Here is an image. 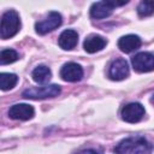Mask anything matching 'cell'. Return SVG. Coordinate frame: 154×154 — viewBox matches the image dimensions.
I'll return each mask as SVG.
<instances>
[{
    "instance_id": "6da1fadb",
    "label": "cell",
    "mask_w": 154,
    "mask_h": 154,
    "mask_svg": "<svg viewBox=\"0 0 154 154\" xmlns=\"http://www.w3.org/2000/svg\"><path fill=\"white\" fill-rule=\"evenodd\" d=\"M152 144L142 136L126 137L122 140L116 147V154H150Z\"/></svg>"
},
{
    "instance_id": "7a4b0ae2",
    "label": "cell",
    "mask_w": 154,
    "mask_h": 154,
    "mask_svg": "<svg viewBox=\"0 0 154 154\" xmlns=\"http://www.w3.org/2000/svg\"><path fill=\"white\" fill-rule=\"evenodd\" d=\"M20 28V19L16 11L10 10L6 11L1 17V26H0V36L6 40L14 36Z\"/></svg>"
},
{
    "instance_id": "3957f363",
    "label": "cell",
    "mask_w": 154,
    "mask_h": 154,
    "mask_svg": "<svg viewBox=\"0 0 154 154\" xmlns=\"http://www.w3.org/2000/svg\"><path fill=\"white\" fill-rule=\"evenodd\" d=\"M61 91L60 85L58 84H48V85H42V87H32L28 88L23 91V97L25 99H31V100H43L48 97H54L58 96Z\"/></svg>"
},
{
    "instance_id": "277c9868",
    "label": "cell",
    "mask_w": 154,
    "mask_h": 154,
    "mask_svg": "<svg viewBox=\"0 0 154 154\" xmlns=\"http://www.w3.org/2000/svg\"><path fill=\"white\" fill-rule=\"evenodd\" d=\"M126 2L128 1H122V2H117V1H97V2H94L90 6V16L93 18H95V19L106 18V17L112 14L114 7L125 5Z\"/></svg>"
},
{
    "instance_id": "5b68a950",
    "label": "cell",
    "mask_w": 154,
    "mask_h": 154,
    "mask_svg": "<svg viewBox=\"0 0 154 154\" xmlns=\"http://www.w3.org/2000/svg\"><path fill=\"white\" fill-rule=\"evenodd\" d=\"M63 23V18H61V14L59 12H55V11H52L48 13V16L42 19V20H38L36 22L35 24V30L37 34L40 35H45L54 29H57L58 26H60Z\"/></svg>"
},
{
    "instance_id": "8992f818",
    "label": "cell",
    "mask_w": 154,
    "mask_h": 154,
    "mask_svg": "<svg viewBox=\"0 0 154 154\" xmlns=\"http://www.w3.org/2000/svg\"><path fill=\"white\" fill-rule=\"evenodd\" d=\"M131 64L137 72H149L154 70V54L140 52L131 58Z\"/></svg>"
},
{
    "instance_id": "52a82bcc",
    "label": "cell",
    "mask_w": 154,
    "mask_h": 154,
    "mask_svg": "<svg viewBox=\"0 0 154 154\" xmlns=\"http://www.w3.org/2000/svg\"><path fill=\"white\" fill-rule=\"evenodd\" d=\"M122 119L126 123H137L144 116V107L138 102H131L122 108Z\"/></svg>"
},
{
    "instance_id": "ba28073f",
    "label": "cell",
    "mask_w": 154,
    "mask_h": 154,
    "mask_svg": "<svg viewBox=\"0 0 154 154\" xmlns=\"http://www.w3.org/2000/svg\"><path fill=\"white\" fill-rule=\"evenodd\" d=\"M129 65L125 59L118 58L113 60L108 69V77L113 81H122L129 76Z\"/></svg>"
},
{
    "instance_id": "9c48e42d",
    "label": "cell",
    "mask_w": 154,
    "mask_h": 154,
    "mask_svg": "<svg viewBox=\"0 0 154 154\" xmlns=\"http://www.w3.org/2000/svg\"><path fill=\"white\" fill-rule=\"evenodd\" d=\"M60 77L66 82H78L83 77V69L77 63H66L60 70Z\"/></svg>"
},
{
    "instance_id": "30bf717a",
    "label": "cell",
    "mask_w": 154,
    "mask_h": 154,
    "mask_svg": "<svg viewBox=\"0 0 154 154\" xmlns=\"http://www.w3.org/2000/svg\"><path fill=\"white\" fill-rule=\"evenodd\" d=\"M35 109L28 103H16L8 109V117L16 120H29L34 117Z\"/></svg>"
},
{
    "instance_id": "8fae6325",
    "label": "cell",
    "mask_w": 154,
    "mask_h": 154,
    "mask_svg": "<svg viewBox=\"0 0 154 154\" xmlns=\"http://www.w3.org/2000/svg\"><path fill=\"white\" fill-rule=\"evenodd\" d=\"M141 45H142V41H141L140 36L132 35V34L122 36L118 40V47L124 53H131V52L138 49L141 47Z\"/></svg>"
},
{
    "instance_id": "7c38bea8",
    "label": "cell",
    "mask_w": 154,
    "mask_h": 154,
    "mask_svg": "<svg viewBox=\"0 0 154 154\" xmlns=\"http://www.w3.org/2000/svg\"><path fill=\"white\" fill-rule=\"evenodd\" d=\"M77 42H78V34H77V31H75L72 29L64 30L58 38V43H59L60 48H63L65 51H70V49L75 48Z\"/></svg>"
},
{
    "instance_id": "4fadbf2b",
    "label": "cell",
    "mask_w": 154,
    "mask_h": 154,
    "mask_svg": "<svg viewBox=\"0 0 154 154\" xmlns=\"http://www.w3.org/2000/svg\"><path fill=\"white\" fill-rule=\"evenodd\" d=\"M106 45H107V41L102 36H100V35H89L83 42V48L88 53H96V52L101 51L102 48H105Z\"/></svg>"
},
{
    "instance_id": "5bb4252c",
    "label": "cell",
    "mask_w": 154,
    "mask_h": 154,
    "mask_svg": "<svg viewBox=\"0 0 154 154\" xmlns=\"http://www.w3.org/2000/svg\"><path fill=\"white\" fill-rule=\"evenodd\" d=\"M31 77H32V79L36 83L43 84V83H47L51 79L52 72H51V69L48 66H46V65H38L37 67L34 69V71L31 73Z\"/></svg>"
},
{
    "instance_id": "9a60e30c",
    "label": "cell",
    "mask_w": 154,
    "mask_h": 154,
    "mask_svg": "<svg viewBox=\"0 0 154 154\" xmlns=\"http://www.w3.org/2000/svg\"><path fill=\"white\" fill-rule=\"evenodd\" d=\"M18 82V77L14 73L8 72H1L0 73V88L1 90H10L12 89Z\"/></svg>"
},
{
    "instance_id": "2e32d148",
    "label": "cell",
    "mask_w": 154,
    "mask_h": 154,
    "mask_svg": "<svg viewBox=\"0 0 154 154\" xmlns=\"http://www.w3.org/2000/svg\"><path fill=\"white\" fill-rule=\"evenodd\" d=\"M17 59H18V53L14 49L6 48V49H2L0 53V64L1 65L14 63Z\"/></svg>"
},
{
    "instance_id": "e0dca14e",
    "label": "cell",
    "mask_w": 154,
    "mask_h": 154,
    "mask_svg": "<svg viewBox=\"0 0 154 154\" xmlns=\"http://www.w3.org/2000/svg\"><path fill=\"white\" fill-rule=\"evenodd\" d=\"M137 13L141 17H147L154 13V0H144L141 1L137 6Z\"/></svg>"
},
{
    "instance_id": "ac0fdd59",
    "label": "cell",
    "mask_w": 154,
    "mask_h": 154,
    "mask_svg": "<svg viewBox=\"0 0 154 154\" xmlns=\"http://www.w3.org/2000/svg\"><path fill=\"white\" fill-rule=\"evenodd\" d=\"M77 154H99V153L96 150H94V149H84V150L78 152Z\"/></svg>"
}]
</instances>
